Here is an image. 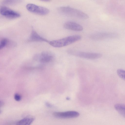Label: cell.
<instances>
[{
	"instance_id": "obj_1",
	"label": "cell",
	"mask_w": 125,
	"mask_h": 125,
	"mask_svg": "<svg viewBox=\"0 0 125 125\" xmlns=\"http://www.w3.org/2000/svg\"><path fill=\"white\" fill-rule=\"evenodd\" d=\"M58 10L61 14L68 16L82 19H86L89 18L88 15L83 11L68 6L59 7Z\"/></svg>"
},
{
	"instance_id": "obj_2",
	"label": "cell",
	"mask_w": 125,
	"mask_h": 125,
	"mask_svg": "<svg viewBox=\"0 0 125 125\" xmlns=\"http://www.w3.org/2000/svg\"><path fill=\"white\" fill-rule=\"evenodd\" d=\"M81 37L79 35L70 36L65 38L49 42L51 45L55 47L59 48L66 46L80 40Z\"/></svg>"
},
{
	"instance_id": "obj_3",
	"label": "cell",
	"mask_w": 125,
	"mask_h": 125,
	"mask_svg": "<svg viewBox=\"0 0 125 125\" xmlns=\"http://www.w3.org/2000/svg\"><path fill=\"white\" fill-rule=\"evenodd\" d=\"M67 52L69 54L75 56L91 59H98L101 57L102 55L100 53L78 51L73 50H69Z\"/></svg>"
},
{
	"instance_id": "obj_4",
	"label": "cell",
	"mask_w": 125,
	"mask_h": 125,
	"mask_svg": "<svg viewBox=\"0 0 125 125\" xmlns=\"http://www.w3.org/2000/svg\"><path fill=\"white\" fill-rule=\"evenodd\" d=\"M26 8L29 11L40 15H46L49 12L48 8L31 3L27 4Z\"/></svg>"
},
{
	"instance_id": "obj_5",
	"label": "cell",
	"mask_w": 125,
	"mask_h": 125,
	"mask_svg": "<svg viewBox=\"0 0 125 125\" xmlns=\"http://www.w3.org/2000/svg\"><path fill=\"white\" fill-rule=\"evenodd\" d=\"M117 34L110 32H99L92 34L91 39L94 40L99 41L108 39L113 38L117 36Z\"/></svg>"
},
{
	"instance_id": "obj_6",
	"label": "cell",
	"mask_w": 125,
	"mask_h": 125,
	"mask_svg": "<svg viewBox=\"0 0 125 125\" xmlns=\"http://www.w3.org/2000/svg\"><path fill=\"white\" fill-rule=\"evenodd\" d=\"M0 12L2 15L9 19H14L21 16L18 12L5 6L0 7Z\"/></svg>"
},
{
	"instance_id": "obj_7",
	"label": "cell",
	"mask_w": 125,
	"mask_h": 125,
	"mask_svg": "<svg viewBox=\"0 0 125 125\" xmlns=\"http://www.w3.org/2000/svg\"><path fill=\"white\" fill-rule=\"evenodd\" d=\"M55 117L60 118H69L76 117L80 115L79 113L75 111H69L65 112H54L53 113Z\"/></svg>"
},
{
	"instance_id": "obj_8",
	"label": "cell",
	"mask_w": 125,
	"mask_h": 125,
	"mask_svg": "<svg viewBox=\"0 0 125 125\" xmlns=\"http://www.w3.org/2000/svg\"><path fill=\"white\" fill-rule=\"evenodd\" d=\"M63 26L66 29L75 31H81L83 29V27L81 25L72 21H68L65 22Z\"/></svg>"
},
{
	"instance_id": "obj_9",
	"label": "cell",
	"mask_w": 125,
	"mask_h": 125,
	"mask_svg": "<svg viewBox=\"0 0 125 125\" xmlns=\"http://www.w3.org/2000/svg\"><path fill=\"white\" fill-rule=\"evenodd\" d=\"M28 41L30 42H45L49 43V41L40 35L35 30L31 31L29 37Z\"/></svg>"
},
{
	"instance_id": "obj_10",
	"label": "cell",
	"mask_w": 125,
	"mask_h": 125,
	"mask_svg": "<svg viewBox=\"0 0 125 125\" xmlns=\"http://www.w3.org/2000/svg\"><path fill=\"white\" fill-rule=\"evenodd\" d=\"M40 61L43 62H47L52 61L53 58V55L51 53L44 52L40 53L38 56Z\"/></svg>"
},
{
	"instance_id": "obj_11",
	"label": "cell",
	"mask_w": 125,
	"mask_h": 125,
	"mask_svg": "<svg viewBox=\"0 0 125 125\" xmlns=\"http://www.w3.org/2000/svg\"><path fill=\"white\" fill-rule=\"evenodd\" d=\"M34 119L35 118L33 117H26L17 122L16 125H30Z\"/></svg>"
},
{
	"instance_id": "obj_12",
	"label": "cell",
	"mask_w": 125,
	"mask_h": 125,
	"mask_svg": "<svg viewBox=\"0 0 125 125\" xmlns=\"http://www.w3.org/2000/svg\"><path fill=\"white\" fill-rule=\"evenodd\" d=\"M114 107L118 113L125 118V104H117L115 105Z\"/></svg>"
},
{
	"instance_id": "obj_13",
	"label": "cell",
	"mask_w": 125,
	"mask_h": 125,
	"mask_svg": "<svg viewBox=\"0 0 125 125\" xmlns=\"http://www.w3.org/2000/svg\"><path fill=\"white\" fill-rule=\"evenodd\" d=\"M9 43V41L8 39L6 38H2L0 41V49L1 50L8 45Z\"/></svg>"
},
{
	"instance_id": "obj_14",
	"label": "cell",
	"mask_w": 125,
	"mask_h": 125,
	"mask_svg": "<svg viewBox=\"0 0 125 125\" xmlns=\"http://www.w3.org/2000/svg\"><path fill=\"white\" fill-rule=\"evenodd\" d=\"M118 76L121 79L125 80V71L122 69H119L117 71Z\"/></svg>"
},
{
	"instance_id": "obj_15",
	"label": "cell",
	"mask_w": 125,
	"mask_h": 125,
	"mask_svg": "<svg viewBox=\"0 0 125 125\" xmlns=\"http://www.w3.org/2000/svg\"><path fill=\"white\" fill-rule=\"evenodd\" d=\"M19 0H6L4 1V3L8 4H14L17 2Z\"/></svg>"
},
{
	"instance_id": "obj_16",
	"label": "cell",
	"mask_w": 125,
	"mask_h": 125,
	"mask_svg": "<svg viewBox=\"0 0 125 125\" xmlns=\"http://www.w3.org/2000/svg\"><path fill=\"white\" fill-rule=\"evenodd\" d=\"M14 98L15 100L17 101H20L21 99V96L18 94H15L14 95Z\"/></svg>"
},
{
	"instance_id": "obj_17",
	"label": "cell",
	"mask_w": 125,
	"mask_h": 125,
	"mask_svg": "<svg viewBox=\"0 0 125 125\" xmlns=\"http://www.w3.org/2000/svg\"><path fill=\"white\" fill-rule=\"evenodd\" d=\"M46 105L47 107H52V105L51 104L48 102H46Z\"/></svg>"
}]
</instances>
